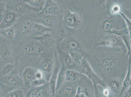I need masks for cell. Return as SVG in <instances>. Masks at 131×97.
Listing matches in <instances>:
<instances>
[{"mask_svg": "<svg viewBox=\"0 0 131 97\" xmlns=\"http://www.w3.org/2000/svg\"><path fill=\"white\" fill-rule=\"evenodd\" d=\"M24 53L27 57H35L42 52L43 48L40 43L31 42L25 46Z\"/></svg>", "mask_w": 131, "mask_h": 97, "instance_id": "6da1fadb", "label": "cell"}, {"mask_svg": "<svg viewBox=\"0 0 131 97\" xmlns=\"http://www.w3.org/2000/svg\"><path fill=\"white\" fill-rule=\"evenodd\" d=\"M100 68L103 72L108 73L115 70L119 66L118 62L115 59L108 57L100 61Z\"/></svg>", "mask_w": 131, "mask_h": 97, "instance_id": "7a4b0ae2", "label": "cell"}, {"mask_svg": "<svg viewBox=\"0 0 131 97\" xmlns=\"http://www.w3.org/2000/svg\"><path fill=\"white\" fill-rule=\"evenodd\" d=\"M36 70L31 67H27L24 69L22 72V78L24 84L27 86L31 85L35 77Z\"/></svg>", "mask_w": 131, "mask_h": 97, "instance_id": "3957f363", "label": "cell"}, {"mask_svg": "<svg viewBox=\"0 0 131 97\" xmlns=\"http://www.w3.org/2000/svg\"><path fill=\"white\" fill-rule=\"evenodd\" d=\"M64 20L66 24L71 27H75L79 24V17L76 14L70 11L66 12L64 17Z\"/></svg>", "mask_w": 131, "mask_h": 97, "instance_id": "277c9868", "label": "cell"}, {"mask_svg": "<svg viewBox=\"0 0 131 97\" xmlns=\"http://www.w3.org/2000/svg\"><path fill=\"white\" fill-rule=\"evenodd\" d=\"M58 91L61 97H74L77 92L73 86L69 84L63 85Z\"/></svg>", "mask_w": 131, "mask_h": 97, "instance_id": "5b68a950", "label": "cell"}, {"mask_svg": "<svg viewBox=\"0 0 131 97\" xmlns=\"http://www.w3.org/2000/svg\"><path fill=\"white\" fill-rule=\"evenodd\" d=\"M47 79L43 72L39 70H36L35 77L31 85L35 87H41L46 84Z\"/></svg>", "mask_w": 131, "mask_h": 97, "instance_id": "8992f818", "label": "cell"}, {"mask_svg": "<svg viewBox=\"0 0 131 97\" xmlns=\"http://www.w3.org/2000/svg\"><path fill=\"white\" fill-rule=\"evenodd\" d=\"M42 86L31 89L27 92L25 97H48L49 95L47 90L42 88Z\"/></svg>", "mask_w": 131, "mask_h": 97, "instance_id": "52a82bcc", "label": "cell"}, {"mask_svg": "<svg viewBox=\"0 0 131 97\" xmlns=\"http://www.w3.org/2000/svg\"><path fill=\"white\" fill-rule=\"evenodd\" d=\"M4 83L8 86L17 87L22 86L24 84L22 78L18 75L7 76L5 78Z\"/></svg>", "mask_w": 131, "mask_h": 97, "instance_id": "ba28073f", "label": "cell"}, {"mask_svg": "<svg viewBox=\"0 0 131 97\" xmlns=\"http://www.w3.org/2000/svg\"><path fill=\"white\" fill-rule=\"evenodd\" d=\"M59 71L58 68L54 69L49 79L50 91L52 95H54L56 93V85Z\"/></svg>", "mask_w": 131, "mask_h": 97, "instance_id": "9c48e42d", "label": "cell"}, {"mask_svg": "<svg viewBox=\"0 0 131 97\" xmlns=\"http://www.w3.org/2000/svg\"><path fill=\"white\" fill-rule=\"evenodd\" d=\"M46 1L44 7L45 12L48 15H54L58 9L57 3L53 1Z\"/></svg>", "mask_w": 131, "mask_h": 97, "instance_id": "30bf717a", "label": "cell"}, {"mask_svg": "<svg viewBox=\"0 0 131 97\" xmlns=\"http://www.w3.org/2000/svg\"><path fill=\"white\" fill-rule=\"evenodd\" d=\"M32 25L30 21L27 20L21 25L18 30V34L23 36H25L30 33L32 30Z\"/></svg>", "mask_w": 131, "mask_h": 97, "instance_id": "8fae6325", "label": "cell"}, {"mask_svg": "<svg viewBox=\"0 0 131 97\" xmlns=\"http://www.w3.org/2000/svg\"><path fill=\"white\" fill-rule=\"evenodd\" d=\"M129 63L128 70L126 74L125 78L124 80L123 84L121 90V93L122 94L123 92L126 89L129 87L131 85V54L129 55Z\"/></svg>", "mask_w": 131, "mask_h": 97, "instance_id": "7c38bea8", "label": "cell"}, {"mask_svg": "<svg viewBox=\"0 0 131 97\" xmlns=\"http://www.w3.org/2000/svg\"><path fill=\"white\" fill-rule=\"evenodd\" d=\"M66 71L62 66L61 68L58 72V78L56 85V92L58 91L61 88L65 82V73Z\"/></svg>", "mask_w": 131, "mask_h": 97, "instance_id": "4fadbf2b", "label": "cell"}, {"mask_svg": "<svg viewBox=\"0 0 131 97\" xmlns=\"http://www.w3.org/2000/svg\"><path fill=\"white\" fill-rule=\"evenodd\" d=\"M33 28L35 32L39 34H49L51 29L49 27L38 23H34L32 24Z\"/></svg>", "mask_w": 131, "mask_h": 97, "instance_id": "5bb4252c", "label": "cell"}, {"mask_svg": "<svg viewBox=\"0 0 131 97\" xmlns=\"http://www.w3.org/2000/svg\"><path fill=\"white\" fill-rule=\"evenodd\" d=\"M80 74L78 72L71 70L66 71L65 73V82H73L77 80Z\"/></svg>", "mask_w": 131, "mask_h": 97, "instance_id": "9a60e30c", "label": "cell"}, {"mask_svg": "<svg viewBox=\"0 0 131 97\" xmlns=\"http://www.w3.org/2000/svg\"><path fill=\"white\" fill-rule=\"evenodd\" d=\"M43 70L45 73L52 74L53 70V61L50 58H46L42 62Z\"/></svg>", "mask_w": 131, "mask_h": 97, "instance_id": "2e32d148", "label": "cell"}, {"mask_svg": "<svg viewBox=\"0 0 131 97\" xmlns=\"http://www.w3.org/2000/svg\"><path fill=\"white\" fill-rule=\"evenodd\" d=\"M57 20L56 17L54 15H48L41 20V24L49 27L56 22Z\"/></svg>", "mask_w": 131, "mask_h": 97, "instance_id": "e0dca14e", "label": "cell"}, {"mask_svg": "<svg viewBox=\"0 0 131 97\" xmlns=\"http://www.w3.org/2000/svg\"><path fill=\"white\" fill-rule=\"evenodd\" d=\"M25 2L32 7L41 9L44 7L45 4L44 1L40 0L26 1Z\"/></svg>", "mask_w": 131, "mask_h": 97, "instance_id": "ac0fdd59", "label": "cell"}, {"mask_svg": "<svg viewBox=\"0 0 131 97\" xmlns=\"http://www.w3.org/2000/svg\"><path fill=\"white\" fill-rule=\"evenodd\" d=\"M113 26L112 20L111 18H108L105 20L102 27V32L106 33L110 31Z\"/></svg>", "mask_w": 131, "mask_h": 97, "instance_id": "d6986e66", "label": "cell"}, {"mask_svg": "<svg viewBox=\"0 0 131 97\" xmlns=\"http://www.w3.org/2000/svg\"><path fill=\"white\" fill-rule=\"evenodd\" d=\"M74 97H91L87 89L85 87H78Z\"/></svg>", "mask_w": 131, "mask_h": 97, "instance_id": "ffe728a7", "label": "cell"}, {"mask_svg": "<svg viewBox=\"0 0 131 97\" xmlns=\"http://www.w3.org/2000/svg\"><path fill=\"white\" fill-rule=\"evenodd\" d=\"M23 91L19 89H16L11 91L6 95L5 97H24Z\"/></svg>", "mask_w": 131, "mask_h": 97, "instance_id": "44dd1931", "label": "cell"}, {"mask_svg": "<svg viewBox=\"0 0 131 97\" xmlns=\"http://www.w3.org/2000/svg\"><path fill=\"white\" fill-rule=\"evenodd\" d=\"M16 17L15 13L13 12H9L7 13L3 19L5 23L7 24L12 23L15 21Z\"/></svg>", "mask_w": 131, "mask_h": 97, "instance_id": "7402d4cb", "label": "cell"}, {"mask_svg": "<svg viewBox=\"0 0 131 97\" xmlns=\"http://www.w3.org/2000/svg\"><path fill=\"white\" fill-rule=\"evenodd\" d=\"M14 67L11 64L8 63L4 66L3 69V74L6 76L11 74L14 72Z\"/></svg>", "mask_w": 131, "mask_h": 97, "instance_id": "603a6c76", "label": "cell"}, {"mask_svg": "<svg viewBox=\"0 0 131 97\" xmlns=\"http://www.w3.org/2000/svg\"><path fill=\"white\" fill-rule=\"evenodd\" d=\"M120 86V83L119 81L117 80H114L110 83V87L113 91H117L119 89Z\"/></svg>", "mask_w": 131, "mask_h": 97, "instance_id": "cb8c5ba5", "label": "cell"}, {"mask_svg": "<svg viewBox=\"0 0 131 97\" xmlns=\"http://www.w3.org/2000/svg\"><path fill=\"white\" fill-rule=\"evenodd\" d=\"M1 34L6 38H13L14 36V31L12 29H8L2 30Z\"/></svg>", "mask_w": 131, "mask_h": 97, "instance_id": "d4e9b609", "label": "cell"}, {"mask_svg": "<svg viewBox=\"0 0 131 97\" xmlns=\"http://www.w3.org/2000/svg\"><path fill=\"white\" fill-rule=\"evenodd\" d=\"M67 47L71 52H73L78 48V45L76 42L71 41L68 42L67 44Z\"/></svg>", "mask_w": 131, "mask_h": 97, "instance_id": "484cf974", "label": "cell"}, {"mask_svg": "<svg viewBox=\"0 0 131 97\" xmlns=\"http://www.w3.org/2000/svg\"><path fill=\"white\" fill-rule=\"evenodd\" d=\"M11 54V52L8 48H6L1 54V58L4 60H6Z\"/></svg>", "mask_w": 131, "mask_h": 97, "instance_id": "4316f807", "label": "cell"}, {"mask_svg": "<svg viewBox=\"0 0 131 97\" xmlns=\"http://www.w3.org/2000/svg\"><path fill=\"white\" fill-rule=\"evenodd\" d=\"M50 34H46L41 35V36L36 37L37 39L38 40L42 42L45 43L50 38Z\"/></svg>", "mask_w": 131, "mask_h": 97, "instance_id": "83f0119b", "label": "cell"}, {"mask_svg": "<svg viewBox=\"0 0 131 97\" xmlns=\"http://www.w3.org/2000/svg\"><path fill=\"white\" fill-rule=\"evenodd\" d=\"M125 20L126 23H127V28H128V34H129L130 39L131 41V20L129 19L123 14H122Z\"/></svg>", "mask_w": 131, "mask_h": 97, "instance_id": "f1b7e54d", "label": "cell"}, {"mask_svg": "<svg viewBox=\"0 0 131 97\" xmlns=\"http://www.w3.org/2000/svg\"><path fill=\"white\" fill-rule=\"evenodd\" d=\"M65 61L66 64L68 66H73L74 62L71 58V57L69 56H66L65 57Z\"/></svg>", "mask_w": 131, "mask_h": 97, "instance_id": "f546056e", "label": "cell"}, {"mask_svg": "<svg viewBox=\"0 0 131 97\" xmlns=\"http://www.w3.org/2000/svg\"><path fill=\"white\" fill-rule=\"evenodd\" d=\"M102 94L104 97H107L111 95V93L110 90L109 88H106L102 91Z\"/></svg>", "mask_w": 131, "mask_h": 97, "instance_id": "4dcf8cb0", "label": "cell"}, {"mask_svg": "<svg viewBox=\"0 0 131 97\" xmlns=\"http://www.w3.org/2000/svg\"><path fill=\"white\" fill-rule=\"evenodd\" d=\"M58 36V39L60 40V41H62L64 39V30H61L57 34Z\"/></svg>", "mask_w": 131, "mask_h": 97, "instance_id": "1f68e13d", "label": "cell"}, {"mask_svg": "<svg viewBox=\"0 0 131 97\" xmlns=\"http://www.w3.org/2000/svg\"><path fill=\"white\" fill-rule=\"evenodd\" d=\"M95 97H103L102 93H101V91L99 90V88H96L95 89Z\"/></svg>", "mask_w": 131, "mask_h": 97, "instance_id": "d6a6232c", "label": "cell"}, {"mask_svg": "<svg viewBox=\"0 0 131 97\" xmlns=\"http://www.w3.org/2000/svg\"><path fill=\"white\" fill-rule=\"evenodd\" d=\"M24 7L22 5L18 4L15 7V9L17 12L22 11L24 9Z\"/></svg>", "mask_w": 131, "mask_h": 97, "instance_id": "836d02e7", "label": "cell"}, {"mask_svg": "<svg viewBox=\"0 0 131 97\" xmlns=\"http://www.w3.org/2000/svg\"><path fill=\"white\" fill-rule=\"evenodd\" d=\"M124 97H131V85L126 92Z\"/></svg>", "mask_w": 131, "mask_h": 97, "instance_id": "e575fe53", "label": "cell"}]
</instances>
